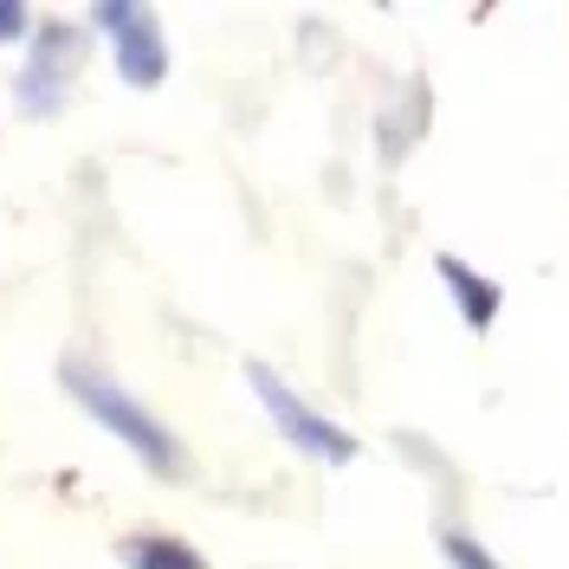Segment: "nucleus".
Returning <instances> with one entry per match:
<instances>
[{
  "label": "nucleus",
  "instance_id": "obj_1",
  "mask_svg": "<svg viewBox=\"0 0 569 569\" xmlns=\"http://www.w3.org/2000/svg\"><path fill=\"white\" fill-rule=\"evenodd\" d=\"M59 376H66V389L78 395V408H91V421L110 427V433H117L123 447H137L149 472H169V479H181V472H188V466H181V447H176V440H169L162 427L149 421L137 401L117 389V382H104V376H98L91 362H78V356H71Z\"/></svg>",
  "mask_w": 569,
  "mask_h": 569
},
{
  "label": "nucleus",
  "instance_id": "obj_2",
  "mask_svg": "<svg viewBox=\"0 0 569 569\" xmlns=\"http://www.w3.org/2000/svg\"><path fill=\"white\" fill-rule=\"evenodd\" d=\"M252 389H259V401H266V415L279 421V433L298 447V453H318V460H330V466H343V460H356V440L343 433L337 421H323V415H311L298 395L284 389L279 376L266 369V362H252Z\"/></svg>",
  "mask_w": 569,
  "mask_h": 569
},
{
  "label": "nucleus",
  "instance_id": "obj_3",
  "mask_svg": "<svg viewBox=\"0 0 569 569\" xmlns=\"http://www.w3.org/2000/svg\"><path fill=\"white\" fill-rule=\"evenodd\" d=\"M98 20H104L110 33H117V71L130 78V84H162V71H169V46L156 33V20L142 13V7H98Z\"/></svg>",
  "mask_w": 569,
  "mask_h": 569
},
{
  "label": "nucleus",
  "instance_id": "obj_4",
  "mask_svg": "<svg viewBox=\"0 0 569 569\" xmlns=\"http://www.w3.org/2000/svg\"><path fill=\"white\" fill-rule=\"evenodd\" d=\"M71 71H78V39H71L66 27L39 33L33 66L20 71V98H27V110H33V117H46V110L66 98V78H71Z\"/></svg>",
  "mask_w": 569,
  "mask_h": 569
},
{
  "label": "nucleus",
  "instance_id": "obj_5",
  "mask_svg": "<svg viewBox=\"0 0 569 569\" xmlns=\"http://www.w3.org/2000/svg\"><path fill=\"white\" fill-rule=\"evenodd\" d=\"M440 279L453 284V291H460V311H466V323H479V330L492 323V311H498V284L472 279V272H466L460 259H440Z\"/></svg>",
  "mask_w": 569,
  "mask_h": 569
},
{
  "label": "nucleus",
  "instance_id": "obj_6",
  "mask_svg": "<svg viewBox=\"0 0 569 569\" xmlns=\"http://www.w3.org/2000/svg\"><path fill=\"white\" fill-rule=\"evenodd\" d=\"M130 569H208V563L176 537H142V543H130Z\"/></svg>",
  "mask_w": 569,
  "mask_h": 569
},
{
  "label": "nucleus",
  "instance_id": "obj_7",
  "mask_svg": "<svg viewBox=\"0 0 569 569\" xmlns=\"http://www.w3.org/2000/svg\"><path fill=\"white\" fill-rule=\"evenodd\" d=\"M447 557H453V569H498L492 557H486V550H479V543H472V537H447Z\"/></svg>",
  "mask_w": 569,
  "mask_h": 569
},
{
  "label": "nucleus",
  "instance_id": "obj_8",
  "mask_svg": "<svg viewBox=\"0 0 569 569\" xmlns=\"http://www.w3.org/2000/svg\"><path fill=\"white\" fill-rule=\"evenodd\" d=\"M20 27H27V13H20V7H0V46L20 39Z\"/></svg>",
  "mask_w": 569,
  "mask_h": 569
}]
</instances>
